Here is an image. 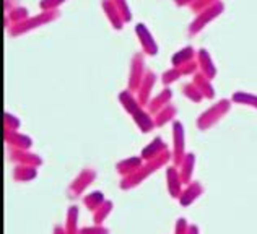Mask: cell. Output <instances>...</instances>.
<instances>
[{
  "mask_svg": "<svg viewBox=\"0 0 257 234\" xmlns=\"http://www.w3.org/2000/svg\"><path fill=\"white\" fill-rule=\"evenodd\" d=\"M78 216H80L78 206L77 205L69 206V210H67V216H65V226H64L67 234H80Z\"/></svg>",
  "mask_w": 257,
  "mask_h": 234,
  "instance_id": "25",
  "label": "cell"
},
{
  "mask_svg": "<svg viewBox=\"0 0 257 234\" xmlns=\"http://www.w3.org/2000/svg\"><path fill=\"white\" fill-rule=\"evenodd\" d=\"M22 125V120L17 116H13L12 112H5L4 114V130H18Z\"/></svg>",
  "mask_w": 257,
  "mask_h": 234,
  "instance_id": "34",
  "label": "cell"
},
{
  "mask_svg": "<svg viewBox=\"0 0 257 234\" xmlns=\"http://www.w3.org/2000/svg\"><path fill=\"white\" fill-rule=\"evenodd\" d=\"M119 103L122 104L124 111L127 112V114H134L135 111H139L142 106L139 103V98H137V93L132 91V90H122L119 93Z\"/></svg>",
  "mask_w": 257,
  "mask_h": 234,
  "instance_id": "20",
  "label": "cell"
},
{
  "mask_svg": "<svg viewBox=\"0 0 257 234\" xmlns=\"http://www.w3.org/2000/svg\"><path fill=\"white\" fill-rule=\"evenodd\" d=\"M7 15H9V18L12 20L13 25H17V23L25 22V20H28L30 18V12H28V9H26V7L18 5L10 13H7Z\"/></svg>",
  "mask_w": 257,
  "mask_h": 234,
  "instance_id": "31",
  "label": "cell"
},
{
  "mask_svg": "<svg viewBox=\"0 0 257 234\" xmlns=\"http://www.w3.org/2000/svg\"><path fill=\"white\" fill-rule=\"evenodd\" d=\"M176 116H178V108L173 104H168L158 114H155V124H157V127H165L166 124L174 122Z\"/></svg>",
  "mask_w": 257,
  "mask_h": 234,
  "instance_id": "26",
  "label": "cell"
},
{
  "mask_svg": "<svg viewBox=\"0 0 257 234\" xmlns=\"http://www.w3.org/2000/svg\"><path fill=\"white\" fill-rule=\"evenodd\" d=\"M114 208V203L111 200H106V202L99 206L96 211H93V221L94 224H103L106 221V218L111 215V211Z\"/></svg>",
  "mask_w": 257,
  "mask_h": 234,
  "instance_id": "29",
  "label": "cell"
},
{
  "mask_svg": "<svg viewBox=\"0 0 257 234\" xmlns=\"http://www.w3.org/2000/svg\"><path fill=\"white\" fill-rule=\"evenodd\" d=\"M182 77L181 70L178 69V67H171V69L165 70L163 73H161V82H163L165 86H170L173 83H176L178 80Z\"/></svg>",
  "mask_w": 257,
  "mask_h": 234,
  "instance_id": "32",
  "label": "cell"
},
{
  "mask_svg": "<svg viewBox=\"0 0 257 234\" xmlns=\"http://www.w3.org/2000/svg\"><path fill=\"white\" fill-rule=\"evenodd\" d=\"M189 221L184 218V216H181L176 219V224H174V234H189Z\"/></svg>",
  "mask_w": 257,
  "mask_h": 234,
  "instance_id": "39",
  "label": "cell"
},
{
  "mask_svg": "<svg viewBox=\"0 0 257 234\" xmlns=\"http://www.w3.org/2000/svg\"><path fill=\"white\" fill-rule=\"evenodd\" d=\"M80 234H109V229L103 224H93V226L80 228Z\"/></svg>",
  "mask_w": 257,
  "mask_h": 234,
  "instance_id": "37",
  "label": "cell"
},
{
  "mask_svg": "<svg viewBox=\"0 0 257 234\" xmlns=\"http://www.w3.org/2000/svg\"><path fill=\"white\" fill-rule=\"evenodd\" d=\"M197 59V52L192 48V46H186V48L179 49L178 52H174L171 57V65L173 67H182L184 64L191 62V60Z\"/></svg>",
  "mask_w": 257,
  "mask_h": 234,
  "instance_id": "24",
  "label": "cell"
},
{
  "mask_svg": "<svg viewBox=\"0 0 257 234\" xmlns=\"http://www.w3.org/2000/svg\"><path fill=\"white\" fill-rule=\"evenodd\" d=\"M171 99H173V91L170 88H165L163 91H160L157 96H153L150 99V103H148L145 108L147 111L150 112V114H158V112L165 108V106H168L171 103Z\"/></svg>",
  "mask_w": 257,
  "mask_h": 234,
  "instance_id": "18",
  "label": "cell"
},
{
  "mask_svg": "<svg viewBox=\"0 0 257 234\" xmlns=\"http://www.w3.org/2000/svg\"><path fill=\"white\" fill-rule=\"evenodd\" d=\"M231 103H233L231 99L221 98L215 104H212L208 109L200 112V116L197 117V129L202 132L212 129L216 122H220V120L229 112V109H231Z\"/></svg>",
  "mask_w": 257,
  "mask_h": 234,
  "instance_id": "3",
  "label": "cell"
},
{
  "mask_svg": "<svg viewBox=\"0 0 257 234\" xmlns=\"http://www.w3.org/2000/svg\"><path fill=\"white\" fill-rule=\"evenodd\" d=\"M216 2H220V0H194V2L191 4V12L192 13H200L202 10H205V9H208V7H212V5H215Z\"/></svg>",
  "mask_w": 257,
  "mask_h": 234,
  "instance_id": "35",
  "label": "cell"
},
{
  "mask_svg": "<svg viewBox=\"0 0 257 234\" xmlns=\"http://www.w3.org/2000/svg\"><path fill=\"white\" fill-rule=\"evenodd\" d=\"M59 17H60L59 10H41V13H38V15L30 17L28 20H25L22 23L13 25L9 30V35L12 38H18V36L26 35V33H30L33 30H38V28H41V26H46L52 22H56Z\"/></svg>",
  "mask_w": 257,
  "mask_h": 234,
  "instance_id": "2",
  "label": "cell"
},
{
  "mask_svg": "<svg viewBox=\"0 0 257 234\" xmlns=\"http://www.w3.org/2000/svg\"><path fill=\"white\" fill-rule=\"evenodd\" d=\"M202 193H204V187L197 180H192V182L186 184V187L182 189L181 195H179V205L181 206H191L195 200H197Z\"/></svg>",
  "mask_w": 257,
  "mask_h": 234,
  "instance_id": "13",
  "label": "cell"
},
{
  "mask_svg": "<svg viewBox=\"0 0 257 234\" xmlns=\"http://www.w3.org/2000/svg\"><path fill=\"white\" fill-rule=\"evenodd\" d=\"M104 202H106V197H104V193L101 190H93V192L86 193V195L83 197V205L91 211H96Z\"/></svg>",
  "mask_w": 257,
  "mask_h": 234,
  "instance_id": "28",
  "label": "cell"
},
{
  "mask_svg": "<svg viewBox=\"0 0 257 234\" xmlns=\"http://www.w3.org/2000/svg\"><path fill=\"white\" fill-rule=\"evenodd\" d=\"M147 75V70H145V57L142 52H137V54L132 56L131 60V70H128V83H127V88L132 90L137 93V90L140 88L142 82Z\"/></svg>",
  "mask_w": 257,
  "mask_h": 234,
  "instance_id": "7",
  "label": "cell"
},
{
  "mask_svg": "<svg viewBox=\"0 0 257 234\" xmlns=\"http://www.w3.org/2000/svg\"><path fill=\"white\" fill-rule=\"evenodd\" d=\"M197 62H199V72L204 73L207 78L213 80L216 77V65L213 64V59L207 49L202 48L197 51Z\"/></svg>",
  "mask_w": 257,
  "mask_h": 234,
  "instance_id": "17",
  "label": "cell"
},
{
  "mask_svg": "<svg viewBox=\"0 0 257 234\" xmlns=\"http://www.w3.org/2000/svg\"><path fill=\"white\" fill-rule=\"evenodd\" d=\"M4 140L7 146L17 150H30L33 146V138L18 130H4Z\"/></svg>",
  "mask_w": 257,
  "mask_h": 234,
  "instance_id": "10",
  "label": "cell"
},
{
  "mask_svg": "<svg viewBox=\"0 0 257 234\" xmlns=\"http://www.w3.org/2000/svg\"><path fill=\"white\" fill-rule=\"evenodd\" d=\"M135 36H137L142 52L147 56H157L158 54V44L155 41L153 35L150 30L147 28L145 23H137L135 25Z\"/></svg>",
  "mask_w": 257,
  "mask_h": 234,
  "instance_id": "8",
  "label": "cell"
},
{
  "mask_svg": "<svg viewBox=\"0 0 257 234\" xmlns=\"http://www.w3.org/2000/svg\"><path fill=\"white\" fill-rule=\"evenodd\" d=\"M157 78H158L157 73L148 70L145 78H144V82H142V85H140V88L137 90V98H139V103H140L142 108H145V106L150 103L152 91L155 88V83H157Z\"/></svg>",
  "mask_w": 257,
  "mask_h": 234,
  "instance_id": "11",
  "label": "cell"
},
{
  "mask_svg": "<svg viewBox=\"0 0 257 234\" xmlns=\"http://www.w3.org/2000/svg\"><path fill=\"white\" fill-rule=\"evenodd\" d=\"M184 182H182L181 174H179V169L178 166H168L166 168V187H168V192L173 198H179L182 189H184Z\"/></svg>",
  "mask_w": 257,
  "mask_h": 234,
  "instance_id": "12",
  "label": "cell"
},
{
  "mask_svg": "<svg viewBox=\"0 0 257 234\" xmlns=\"http://www.w3.org/2000/svg\"><path fill=\"white\" fill-rule=\"evenodd\" d=\"M173 164L178 166L182 163V159L186 156V132H184V125H182L181 120H174L173 122Z\"/></svg>",
  "mask_w": 257,
  "mask_h": 234,
  "instance_id": "6",
  "label": "cell"
},
{
  "mask_svg": "<svg viewBox=\"0 0 257 234\" xmlns=\"http://www.w3.org/2000/svg\"><path fill=\"white\" fill-rule=\"evenodd\" d=\"M9 158L10 161L15 164H28V166H43V158L38 155V153H33L30 150H17V148H10L9 150Z\"/></svg>",
  "mask_w": 257,
  "mask_h": 234,
  "instance_id": "9",
  "label": "cell"
},
{
  "mask_svg": "<svg viewBox=\"0 0 257 234\" xmlns=\"http://www.w3.org/2000/svg\"><path fill=\"white\" fill-rule=\"evenodd\" d=\"M101 7H103V12H104V15L107 18V22H109V25L112 26L116 31H120L124 28V18L122 15L119 13V10L116 9V5L112 4V0H103L101 2Z\"/></svg>",
  "mask_w": 257,
  "mask_h": 234,
  "instance_id": "14",
  "label": "cell"
},
{
  "mask_svg": "<svg viewBox=\"0 0 257 234\" xmlns=\"http://www.w3.org/2000/svg\"><path fill=\"white\" fill-rule=\"evenodd\" d=\"M189 234H200V229L197 224H191L189 226Z\"/></svg>",
  "mask_w": 257,
  "mask_h": 234,
  "instance_id": "43",
  "label": "cell"
},
{
  "mask_svg": "<svg viewBox=\"0 0 257 234\" xmlns=\"http://www.w3.org/2000/svg\"><path fill=\"white\" fill-rule=\"evenodd\" d=\"M182 93L187 99H191L192 103H202L204 101V95L200 93V90L194 83H186L182 86Z\"/></svg>",
  "mask_w": 257,
  "mask_h": 234,
  "instance_id": "30",
  "label": "cell"
},
{
  "mask_svg": "<svg viewBox=\"0 0 257 234\" xmlns=\"http://www.w3.org/2000/svg\"><path fill=\"white\" fill-rule=\"evenodd\" d=\"M231 101L234 104L247 106V108L257 109V95H252L249 91H234L231 95Z\"/></svg>",
  "mask_w": 257,
  "mask_h": 234,
  "instance_id": "27",
  "label": "cell"
},
{
  "mask_svg": "<svg viewBox=\"0 0 257 234\" xmlns=\"http://www.w3.org/2000/svg\"><path fill=\"white\" fill-rule=\"evenodd\" d=\"M65 2L67 0H41L39 7H41V10H59L60 5Z\"/></svg>",
  "mask_w": 257,
  "mask_h": 234,
  "instance_id": "38",
  "label": "cell"
},
{
  "mask_svg": "<svg viewBox=\"0 0 257 234\" xmlns=\"http://www.w3.org/2000/svg\"><path fill=\"white\" fill-rule=\"evenodd\" d=\"M192 83L200 90V93L204 95L205 99H213L215 98V88L212 85V80L207 78L202 72H197L192 77Z\"/></svg>",
  "mask_w": 257,
  "mask_h": 234,
  "instance_id": "22",
  "label": "cell"
},
{
  "mask_svg": "<svg viewBox=\"0 0 257 234\" xmlns=\"http://www.w3.org/2000/svg\"><path fill=\"white\" fill-rule=\"evenodd\" d=\"M194 169H195V155L194 153H186L184 159L179 164V174L184 184L192 182V176H194Z\"/></svg>",
  "mask_w": 257,
  "mask_h": 234,
  "instance_id": "23",
  "label": "cell"
},
{
  "mask_svg": "<svg viewBox=\"0 0 257 234\" xmlns=\"http://www.w3.org/2000/svg\"><path fill=\"white\" fill-rule=\"evenodd\" d=\"M4 4H5V7H4L5 15H7V13H10L13 9H15V5H13V0H4Z\"/></svg>",
  "mask_w": 257,
  "mask_h": 234,
  "instance_id": "40",
  "label": "cell"
},
{
  "mask_svg": "<svg viewBox=\"0 0 257 234\" xmlns=\"http://www.w3.org/2000/svg\"><path fill=\"white\" fill-rule=\"evenodd\" d=\"M178 69L181 70V73H182V77H194L195 73L199 72V62H197V59L195 60H191V62H187V64H184L182 67H178Z\"/></svg>",
  "mask_w": 257,
  "mask_h": 234,
  "instance_id": "36",
  "label": "cell"
},
{
  "mask_svg": "<svg viewBox=\"0 0 257 234\" xmlns=\"http://www.w3.org/2000/svg\"><path fill=\"white\" fill-rule=\"evenodd\" d=\"M52 234H67V231L60 224H56V226H54V229H52Z\"/></svg>",
  "mask_w": 257,
  "mask_h": 234,
  "instance_id": "42",
  "label": "cell"
},
{
  "mask_svg": "<svg viewBox=\"0 0 257 234\" xmlns=\"http://www.w3.org/2000/svg\"><path fill=\"white\" fill-rule=\"evenodd\" d=\"M96 176H98L96 171L91 169V168L82 169L77 174V177L70 182L69 189H67V197H69V198H78V197H82L88 187H90L94 182Z\"/></svg>",
  "mask_w": 257,
  "mask_h": 234,
  "instance_id": "5",
  "label": "cell"
},
{
  "mask_svg": "<svg viewBox=\"0 0 257 234\" xmlns=\"http://www.w3.org/2000/svg\"><path fill=\"white\" fill-rule=\"evenodd\" d=\"M142 164H144V158L142 156H128L125 159H120L116 164V171L122 177H127L134 174V172H137L142 168Z\"/></svg>",
  "mask_w": 257,
  "mask_h": 234,
  "instance_id": "19",
  "label": "cell"
},
{
  "mask_svg": "<svg viewBox=\"0 0 257 234\" xmlns=\"http://www.w3.org/2000/svg\"><path fill=\"white\" fill-rule=\"evenodd\" d=\"M171 159H173V155H171V151L168 150V151L163 153V155H160L158 158L150 159V161H145L144 164H142V168H140L137 172H134V174L127 176V177H122V180H120L119 187H120L122 190L135 189V187L140 185L142 182H144V180H147L152 174H155L157 171L163 169L165 166L171 161Z\"/></svg>",
  "mask_w": 257,
  "mask_h": 234,
  "instance_id": "1",
  "label": "cell"
},
{
  "mask_svg": "<svg viewBox=\"0 0 257 234\" xmlns=\"http://www.w3.org/2000/svg\"><path fill=\"white\" fill-rule=\"evenodd\" d=\"M173 2L178 7H191V4L194 2V0H173Z\"/></svg>",
  "mask_w": 257,
  "mask_h": 234,
  "instance_id": "41",
  "label": "cell"
},
{
  "mask_svg": "<svg viewBox=\"0 0 257 234\" xmlns=\"http://www.w3.org/2000/svg\"><path fill=\"white\" fill-rule=\"evenodd\" d=\"M112 4L116 5V9L119 10L120 15H122L124 22L131 23L132 22V12H131V7H128V4H127V0H112Z\"/></svg>",
  "mask_w": 257,
  "mask_h": 234,
  "instance_id": "33",
  "label": "cell"
},
{
  "mask_svg": "<svg viewBox=\"0 0 257 234\" xmlns=\"http://www.w3.org/2000/svg\"><path fill=\"white\" fill-rule=\"evenodd\" d=\"M165 151H168V145L165 143V140L161 137H155L150 143L144 146L140 156L144 158V161H150V159L158 158L160 155H163Z\"/></svg>",
  "mask_w": 257,
  "mask_h": 234,
  "instance_id": "16",
  "label": "cell"
},
{
  "mask_svg": "<svg viewBox=\"0 0 257 234\" xmlns=\"http://www.w3.org/2000/svg\"><path fill=\"white\" fill-rule=\"evenodd\" d=\"M132 119L142 133L152 132L155 127H157V124H155V116L150 114V112L147 111V108H140L139 111H135L132 114Z\"/></svg>",
  "mask_w": 257,
  "mask_h": 234,
  "instance_id": "15",
  "label": "cell"
},
{
  "mask_svg": "<svg viewBox=\"0 0 257 234\" xmlns=\"http://www.w3.org/2000/svg\"><path fill=\"white\" fill-rule=\"evenodd\" d=\"M223 12H225V4H223L221 0H220V2H216L215 5H212V7H208V9L202 10L200 13L195 15V18L191 22V25H189L187 35L189 36L199 35V33L204 30L207 25H210L213 20H216L221 15Z\"/></svg>",
  "mask_w": 257,
  "mask_h": 234,
  "instance_id": "4",
  "label": "cell"
},
{
  "mask_svg": "<svg viewBox=\"0 0 257 234\" xmlns=\"http://www.w3.org/2000/svg\"><path fill=\"white\" fill-rule=\"evenodd\" d=\"M12 176L17 182H30V180H35L38 177V168L28 164H15Z\"/></svg>",
  "mask_w": 257,
  "mask_h": 234,
  "instance_id": "21",
  "label": "cell"
}]
</instances>
